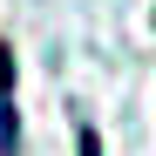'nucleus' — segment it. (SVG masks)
I'll list each match as a JSON object with an SVG mask.
<instances>
[{"label":"nucleus","mask_w":156,"mask_h":156,"mask_svg":"<svg viewBox=\"0 0 156 156\" xmlns=\"http://www.w3.org/2000/svg\"><path fill=\"white\" fill-rule=\"evenodd\" d=\"M0 156H20V115H14V55L0 48Z\"/></svg>","instance_id":"f257e3e1"},{"label":"nucleus","mask_w":156,"mask_h":156,"mask_svg":"<svg viewBox=\"0 0 156 156\" xmlns=\"http://www.w3.org/2000/svg\"><path fill=\"white\" fill-rule=\"evenodd\" d=\"M75 149H82V156H102V136H95V129H82V136H75Z\"/></svg>","instance_id":"f03ea898"}]
</instances>
